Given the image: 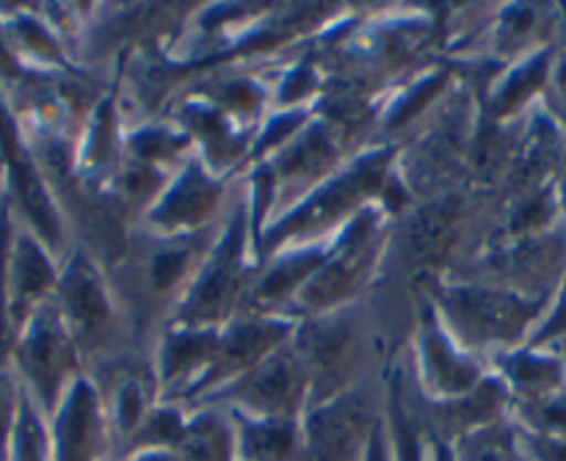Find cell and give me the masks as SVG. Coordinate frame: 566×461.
Returning a JSON list of instances; mask_svg holds the SVG:
<instances>
[{
    "label": "cell",
    "mask_w": 566,
    "mask_h": 461,
    "mask_svg": "<svg viewBox=\"0 0 566 461\" xmlns=\"http://www.w3.org/2000/svg\"><path fill=\"white\" fill-rule=\"evenodd\" d=\"M396 313H385V298L374 296L337 313L296 324L291 348L310 379V407L385 379L387 365L407 340L392 335Z\"/></svg>",
    "instance_id": "1"
},
{
    "label": "cell",
    "mask_w": 566,
    "mask_h": 461,
    "mask_svg": "<svg viewBox=\"0 0 566 461\" xmlns=\"http://www.w3.org/2000/svg\"><path fill=\"white\" fill-rule=\"evenodd\" d=\"M381 202L392 216L412 208V197L398 177V147L374 144L354 155L340 171L282 213L258 243V260L296 247L326 243L370 205Z\"/></svg>",
    "instance_id": "2"
},
{
    "label": "cell",
    "mask_w": 566,
    "mask_h": 461,
    "mask_svg": "<svg viewBox=\"0 0 566 461\" xmlns=\"http://www.w3.org/2000/svg\"><path fill=\"white\" fill-rule=\"evenodd\" d=\"M219 232L221 227L199 235L158 238L133 230L125 254L116 260L108 276L147 348H153L155 335L186 296Z\"/></svg>",
    "instance_id": "3"
},
{
    "label": "cell",
    "mask_w": 566,
    "mask_h": 461,
    "mask_svg": "<svg viewBox=\"0 0 566 461\" xmlns=\"http://www.w3.org/2000/svg\"><path fill=\"white\" fill-rule=\"evenodd\" d=\"M415 291L431 304L459 346L486 363L525 346L547 304L531 302L503 287L459 276H426Z\"/></svg>",
    "instance_id": "4"
},
{
    "label": "cell",
    "mask_w": 566,
    "mask_h": 461,
    "mask_svg": "<svg viewBox=\"0 0 566 461\" xmlns=\"http://www.w3.org/2000/svg\"><path fill=\"white\" fill-rule=\"evenodd\" d=\"M396 216L381 202L354 216L335 238L302 291L293 296L287 318L304 321L337 313L374 296L385 276Z\"/></svg>",
    "instance_id": "5"
},
{
    "label": "cell",
    "mask_w": 566,
    "mask_h": 461,
    "mask_svg": "<svg viewBox=\"0 0 566 461\" xmlns=\"http://www.w3.org/2000/svg\"><path fill=\"white\" fill-rule=\"evenodd\" d=\"M53 302L86 363V370L133 352H149L138 337L119 293L111 285L108 271L81 243H75L61 260Z\"/></svg>",
    "instance_id": "6"
},
{
    "label": "cell",
    "mask_w": 566,
    "mask_h": 461,
    "mask_svg": "<svg viewBox=\"0 0 566 461\" xmlns=\"http://www.w3.org/2000/svg\"><path fill=\"white\" fill-rule=\"evenodd\" d=\"M260 260L254 252L252 224H249L247 193L238 191L219 238L199 265L186 296L171 310L164 326H193V329H221L249 310L260 276Z\"/></svg>",
    "instance_id": "7"
},
{
    "label": "cell",
    "mask_w": 566,
    "mask_h": 461,
    "mask_svg": "<svg viewBox=\"0 0 566 461\" xmlns=\"http://www.w3.org/2000/svg\"><path fill=\"white\" fill-rule=\"evenodd\" d=\"M479 125V94L457 77L446 99L420 122L407 142L398 144V177L412 197V205L468 186Z\"/></svg>",
    "instance_id": "8"
},
{
    "label": "cell",
    "mask_w": 566,
    "mask_h": 461,
    "mask_svg": "<svg viewBox=\"0 0 566 461\" xmlns=\"http://www.w3.org/2000/svg\"><path fill=\"white\" fill-rule=\"evenodd\" d=\"M9 368L33 407L50 418L70 387L86 376V363L55 302L42 304L14 337Z\"/></svg>",
    "instance_id": "9"
},
{
    "label": "cell",
    "mask_w": 566,
    "mask_h": 461,
    "mask_svg": "<svg viewBox=\"0 0 566 461\" xmlns=\"http://www.w3.org/2000/svg\"><path fill=\"white\" fill-rule=\"evenodd\" d=\"M415 313L403 343L409 385L423 401L442 404L473 392L490 376L486 363L464 352L457 337L446 329L440 315L412 287Z\"/></svg>",
    "instance_id": "10"
},
{
    "label": "cell",
    "mask_w": 566,
    "mask_h": 461,
    "mask_svg": "<svg viewBox=\"0 0 566 461\" xmlns=\"http://www.w3.org/2000/svg\"><path fill=\"white\" fill-rule=\"evenodd\" d=\"M566 274V232L509 238L481 249L470 263L448 276L486 282L531 302L547 304Z\"/></svg>",
    "instance_id": "11"
},
{
    "label": "cell",
    "mask_w": 566,
    "mask_h": 461,
    "mask_svg": "<svg viewBox=\"0 0 566 461\" xmlns=\"http://www.w3.org/2000/svg\"><path fill=\"white\" fill-rule=\"evenodd\" d=\"M241 191V177H219L193 155L171 175L158 202L142 216L136 230L158 238H186L219 230Z\"/></svg>",
    "instance_id": "12"
},
{
    "label": "cell",
    "mask_w": 566,
    "mask_h": 461,
    "mask_svg": "<svg viewBox=\"0 0 566 461\" xmlns=\"http://www.w3.org/2000/svg\"><path fill=\"white\" fill-rule=\"evenodd\" d=\"M385 418V379L354 387L304 412V461H365L370 437Z\"/></svg>",
    "instance_id": "13"
},
{
    "label": "cell",
    "mask_w": 566,
    "mask_h": 461,
    "mask_svg": "<svg viewBox=\"0 0 566 461\" xmlns=\"http://www.w3.org/2000/svg\"><path fill=\"white\" fill-rule=\"evenodd\" d=\"M202 404L247 418H304L310 409V379L287 343L258 368L210 392L197 407Z\"/></svg>",
    "instance_id": "14"
},
{
    "label": "cell",
    "mask_w": 566,
    "mask_h": 461,
    "mask_svg": "<svg viewBox=\"0 0 566 461\" xmlns=\"http://www.w3.org/2000/svg\"><path fill=\"white\" fill-rule=\"evenodd\" d=\"M296 324L298 321L287 318V315L243 313L235 321L221 326L219 337H216L213 359H210L208 370H205V376L199 379V385L193 387L182 407H197L210 392L230 385L232 379L249 374L263 359H269L271 354L285 348L291 343L293 332H296Z\"/></svg>",
    "instance_id": "15"
},
{
    "label": "cell",
    "mask_w": 566,
    "mask_h": 461,
    "mask_svg": "<svg viewBox=\"0 0 566 461\" xmlns=\"http://www.w3.org/2000/svg\"><path fill=\"white\" fill-rule=\"evenodd\" d=\"M171 116L191 136L197 158L219 177H241L252 149L254 133L205 99L191 94H175L164 114Z\"/></svg>",
    "instance_id": "16"
},
{
    "label": "cell",
    "mask_w": 566,
    "mask_h": 461,
    "mask_svg": "<svg viewBox=\"0 0 566 461\" xmlns=\"http://www.w3.org/2000/svg\"><path fill=\"white\" fill-rule=\"evenodd\" d=\"M403 368H407V363H403ZM407 398L423 434L429 440L442 442V446H453V442L464 440V437L475 434V431H484L490 426L503 423L512 415V398H509L506 387L501 385V379L492 370L473 392L442 404L423 401L412 390L407 374Z\"/></svg>",
    "instance_id": "17"
},
{
    "label": "cell",
    "mask_w": 566,
    "mask_h": 461,
    "mask_svg": "<svg viewBox=\"0 0 566 461\" xmlns=\"http://www.w3.org/2000/svg\"><path fill=\"white\" fill-rule=\"evenodd\" d=\"M53 461H114L103 398L88 376H81L48 418Z\"/></svg>",
    "instance_id": "18"
},
{
    "label": "cell",
    "mask_w": 566,
    "mask_h": 461,
    "mask_svg": "<svg viewBox=\"0 0 566 461\" xmlns=\"http://www.w3.org/2000/svg\"><path fill=\"white\" fill-rule=\"evenodd\" d=\"M564 31V3H497L495 20L475 59L512 66L542 50H551Z\"/></svg>",
    "instance_id": "19"
},
{
    "label": "cell",
    "mask_w": 566,
    "mask_h": 461,
    "mask_svg": "<svg viewBox=\"0 0 566 461\" xmlns=\"http://www.w3.org/2000/svg\"><path fill=\"white\" fill-rule=\"evenodd\" d=\"M59 276L61 260L28 227L17 221L9 260H6V291H9V318L14 326V337L42 304L53 302Z\"/></svg>",
    "instance_id": "20"
},
{
    "label": "cell",
    "mask_w": 566,
    "mask_h": 461,
    "mask_svg": "<svg viewBox=\"0 0 566 461\" xmlns=\"http://www.w3.org/2000/svg\"><path fill=\"white\" fill-rule=\"evenodd\" d=\"M219 329H193V326H164L153 340V368L158 379L160 401L186 404L193 387L213 359Z\"/></svg>",
    "instance_id": "21"
},
{
    "label": "cell",
    "mask_w": 566,
    "mask_h": 461,
    "mask_svg": "<svg viewBox=\"0 0 566 461\" xmlns=\"http://www.w3.org/2000/svg\"><path fill=\"white\" fill-rule=\"evenodd\" d=\"M457 77L459 75L451 61L442 59L437 64L420 70L418 75L407 77L398 86H392L385 94V99H381L376 144H392V147H398V144L407 142L418 130L420 122L446 99V94L451 92Z\"/></svg>",
    "instance_id": "22"
},
{
    "label": "cell",
    "mask_w": 566,
    "mask_h": 461,
    "mask_svg": "<svg viewBox=\"0 0 566 461\" xmlns=\"http://www.w3.org/2000/svg\"><path fill=\"white\" fill-rule=\"evenodd\" d=\"M558 44V42H556ZM553 44V48H556ZM553 48L517 61L512 66H503L501 75L492 81L481 99V116L492 125H514L523 122L539 108L542 88H545L547 70H551Z\"/></svg>",
    "instance_id": "23"
},
{
    "label": "cell",
    "mask_w": 566,
    "mask_h": 461,
    "mask_svg": "<svg viewBox=\"0 0 566 461\" xmlns=\"http://www.w3.org/2000/svg\"><path fill=\"white\" fill-rule=\"evenodd\" d=\"M492 374L506 387L512 407L542 401L566 390V368L556 348L520 346L490 363Z\"/></svg>",
    "instance_id": "24"
},
{
    "label": "cell",
    "mask_w": 566,
    "mask_h": 461,
    "mask_svg": "<svg viewBox=\"0 0 566 461\" xmlns=\"http://www.w3.org/2000/svg\"><path fill=\"white\" fill-rule=\"evenodd\" d=\"M235 420L238 461H304L302 418H247L230 412Z\"/></svg>",
    "instance_id": "25"
},
{
    "label": "cell",
    "mask_w": 566,
    "mask_h": 461,
    "mask_svg": "<svg viewBox=\"0 0 566 461\" xmlns=\"http://www.w3.org/2000/svg\"><path fill=\"white\" fill-rule=\"evenodd\" d=\"M125 155L155 169L177 171L197 155V149H193L191 136L171 116H153V119L127 125Z\"/></svg>",
    "instance_id": "26"
},
{
    "label": "cell",
    "mask_w": 566,
    "mask_h": 461,
    "mask_svg": "<svg viewBox=\"0 0 566 461\" xmlns=\"http://www.w3.org/2000/svg\"><path fill=\"white\" fill-rule=\"evenodd\" d=\"M180 461H238L235 420L221 407L188 409L186 434L177 446Z\"/></svg>",
    "instance_id": "27"
},
{
    "label": "cell",
    "mask_w": 566,
    "mask_h": 461,
    "mask_svg": "<svg viewBox=\"0 0 566 461\" xmlns=\"http://www.w3.org/2000/svg\"><path fill=\"white\" fill-rule=\"evenodd\" d=\"M188 423V409L180 404L160 401L158 407H153V412L144 418V423L138 426L136 434L119 448L114 461L133 457V453L142 451H177L182 434H186Z\"/></svg>",
    "instance_id": "28"
},
{
    "label": "cell",
    "mask_w": 566,
    "mask_h": 461,
    "mask_svg": "<svg viewBox=\"0 0 566 461\" xmlns=\"http://www.w3.org/2000/svg\"><path fill=\"white\" fill-rule=\"evenodd\" d=\"M448 448H451L453 461H528L512 420L475 431Z\"/></svg>",
    "instance_id": "29"
},
{
    "label": "cell",
    "mask_w": 566,
    "mask_h": 461,
    "mask_svg": "<svg viewBox=\"0 0 566 461\" xmlns=\"http://www.w3.org/2000/svg\"><path fill=\"white\" fill-rule=\"evenodd\" d=\"M6 461H53V457H50L48 418L33 407L25 392H22L20 418H17V429L14 437H11Z\"/></svg>",
    "instance_id": "30"
},
{
    "label": "cell",
    "mask_w": 566,
    "mask_h": 461,
    "mask_svg": "<svg viewBox=\"0 0 566 461\" xmlns=\"http://www.w3.org/2000/svg\"><path fill=\"white\" fill-rule=\"evenodd\" d=\"M509 420L525 437H566V390L542 401L512 407Z\"/></svg>",
    "instance_id": "31"
},
{
    "label": "cell",
    "mask_w": 566,
    "mask_h": 461,
    "mask_svg": "<svg viewBox=\"0 0 566 461\" xmlns=\"http://www.w3.org/2000/svg\"><path fill=\"white\" fill-rule=\"evenodd\" d=\"M539 111L566 136V31L558 39L556 48H553L551 70H547L545 88H542Z\"/></svg>",
    "instance_id": "32"
},
{
    "label": "cell",
    "mask_w": 566,
    "mask_h": 461,
    "mask_svg": "<svg viewBox=\"0 0 566 461\" xmlns=\"http://www.w3.org/2000/svg\"><path fill=\"white\" fill-rule=\"evenodd\" d=\"M528 346L539 348H558L566 346V274L558 282L556 293L547 302L545 313H542L539 324H536L534 335H531Z\"/></svg>",
    "instance_id": "33"
},
{
    "label": "cell",
    "mask_w": 566,
    "mask_h": 461,
    "mask_svg": "<svg viewBox=\"0 0 566 461\" xmlns=\"http://www.w3.org/2000/svg\"><path fill=\"white\" fill-rule=\"evenodd\" d=\"M22 407V387L9 365H0V461L9 457L11 437H14L17 418Z\"/></svg>",
    "instance_id": "34"
},
{
    "label": "cell",
    "mask_w": 566,
    "mask_h": 461,
    "mask_svg": "<svg viewBox=\"0 0 566 461\" xmlns=\"http://www.w3.org/2000/svg\"><path fill=\"white\" fill-rule=\"evenodd\" d=\"M520 442H523L528 461H566V437H525V434H520Z\"/></svg>",
    "instance_id": "35"
},
{
    "label": "cell",
    "mask_w": 566,
    "mask_h": 461,
    "mask_svg": "<svg viewBox=\"0 0 566 461\" xmlns=\"http://www.w3.org/2000/svg\"><path fill=\"white\" fill-rule=\"evenodd\" d=\"M365 461H398L396 442H392L390 423H387V412H385V418L379 420V426H376L374 437H370V446H368V453H365Z\"/></svg>",
    "instance_id": "36"
},
{
    "label": "cell",
    "mask_w": 566,
    "mask_h": 461,
    "mask_svg": "<svg viewBox=\"0 0 566 461\" xmlns=\"http://www.w3.org/2000/svg\"><path fill=\"white\" fill-rule=\"evenodd\" d=\"M556 202H558V216H562V230L566 232V158L562 164V171L556 177Z\"/></svg>",
    "instance_id": "37"
},
{
    "label": "cell",
    "mask_w": 566,
    "mask_h": 461,
    "mask_svg": "<svg viewBox=\"0 0 566 461\" xmlns=\"http://www.w3.org/2000/svg\"><path fill=\"white\" fill-rule=\"evenodd\" d=\"M119 461H180V459H177L175 451H142Z\"/></svg>",
    "instance_id": "38"
},
{
    "label": "cell",
    "mask_w": 566,
    "mask_h": 461,
    "mask_svg": "<svg viewBox=\"0 0 566 461\" xmlns=\"http://www.w3.org/2000/svg\"><path fill=\"white\" fill-rule=\"evenodd\" d=\"M556 352H558V354H562V359H564V368H566V346H558V348H556Z\"/></svg>",
    "instance_id": "39"
},
{
    "label": "cell",
    "mask_w": 566,
    "mask_h": 461,
    "mask_svg": "<svg viewBox=\"0 0 566 461\" xmlns=\"http://www.w3.org/2000/svg\"><path fill=\"white\" fill-rule=\"evenodd\" d=\"M564 11H566V3H564Z\"/></svg>",
    "instance_id": "40"
}]
</instances>
